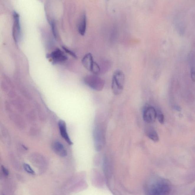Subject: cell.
I'll return each instance as SVG.
<instances>
[{
	"mask_svg": "<svg viewBox=\"0 0 195 195\" xmlns=\"http://www.w3.org/2000/svg\"><path fill=\"white\" fill-rule=\"evenodd\" d=\"M144 190L146 195H168L171 185L167 179L153 177L146 183Z\"/></svg>",
	"mask_w": 195,
	"mask_h": 195,
	"instance_id": "cell-1",
	"label": "cell"
},
{
	"mask_svg": "<svg viewBox=\"0 0 195 195\" xmlns=\"http://www.w3.org/2000/svg\"><path fill=\"white\" fill-rule=\"evenodd\" d=\"M125 82V76L123 71L117 70L114 72L112 80L111 88L114 95H118L123 92Z\"/></svg>",
	"mask_w": 195,
	"mask_h": 195,
	"instance_id": "cell-2",
	"label": "cell"
},
{
	"mask_svg": "<svg viewBox=\"0 0 195 195\" xmlns=\"http://www.w3.org/2000/svg\"><path fill=\"white\" fill-rule=\"evenodd\" d=\"M84 81L86 85L97 91L102 90L105 85V80L97 75H88L84 77Z\"/></svg>",
	"mask_w": 195,
	"mask_h": 195,
	"instance_id": "cell-3",
	"label": "cell"
},
{
	"mask_svg": "<svg viewBox=\"0 0 195 195\" xmlns=\"http://www.w3.org/2000/svg\"><path fill=\"white\" fill-rule=\"evenodd\" d=\"M95 148L97 151H100L105 145V132L102 126L99 125L95 127L93 131Z\"/></svg>",
	"mask_w": 195,
	"mask_h": 195,
	"instance_id": "cell-4",
	"label": "cell"
},
{
	"mask_svg": "<svg viewBox=\"0 0 195 195\" xmlns=\"http://www.w3.org/2000/svg\"><path fill=\"white\" fill-rule=\"evenodd\" d=\"M13 37L15 42L18 44L21 36L20 17L19 14L15 11H14L13 14Z\"/></svg>",
	"mask_w": 195,
	"mask_h": 195,
	"instance_id": "cell-5",
	"label": "cell"
},
{
	"mask_svg": "<svg viewBox=\"0 0 195 195\" xmlns=\"http://www.w3.org/2000/svg\"><path fill=\"white\" fill-rule=\"evenodd\" d=\"M143 117L146 123H154L157 118V110L153 106H146L143 110Z\"/></svg>",
	"mask_w": 195,
	"mask_h": 195,
	"instance_id": "cell-6",
	"label": "cell"
},
{
	"mask_svg": "<svg viewBox=\"0 0 195 195\" xmlns=\"http://www.w3.org/2000/svg\"><path fill=\"white\" fill-rule=\"evenodd\" d=\"M47 58L50 59L53 64L62 63L66 61L68 57L63 52L57 49L47 56Z\"/></svg>",
	"mask_w": 195,
	"mask_h": 195,
	"instance_id": "cell-7",
	"label": "cell"
},
{
	"mask_svg": "<svg viewBox=\"0 0 195 195\" xmlns=\"http://www.w3.org/2000/svg\"><path fill=\"white\" fill-rule=\"evenodd\" d=\"M58 124L61 136L69 145H72V143L67 133L66 123L64 121L60 120L58 122Z\"/></svg>",
	"mask_w": 195,
	"mask_h": 195,
	"instance_id": "cell-8",
	"label": "cell"
},
{
	"mask_svg": "<svg viewBox=\"0 0 195 195\" xmlns=\"http://www.w3.org/2000/svg\"><path fill=\"white\" fill-rule=\"evenodd\" d=\"M53 151L57 155L61 157H66L67 152L63 144L58 141H54L52 145Z\"/></svg>",
	"mask_w": 195,
	"mask_h": 195,
	"instance_id": "cell-9",
	"label": "cell"
},
{
	"mask_svg": "<svg viewBox=\"0 0 195 195\" xmlns=\"http://www.w3.org/2000/svg\"><path fill=\"white\" fill-rule=\"evenodd\" d=\"M95 62L93 55L91 53H88L85 54L82 60L83 65L87 70L90 72L92 71Z\"/></svg>",
	"mask_w": 195,
	"mask_h": 195,
	"instance_id": "cell-10",
	"label": "cell"
},
{
	"mask_svg": "<svg viewBox=\"0 0 195 195\" xmlns=\"http://www.w3.org/2000/svg\"><path fill=\"white\" fill-rule=\"evenodd\" d=\"M87 18L85 12L83 13L79 19L78 24V31L82 36L85 35L87 29Z\"/></svg>",
	"mask_w": 195,
	"mask_h": 195,
	"instance_id": "cell-11",
	"label": "cell"
},
{
	"mask_svg": "<svg viewBox=\"0 0 195 195\" xmlns=\"http://www.w3.org/2000/svg\"><path fill=\"white\" fill-rule=\"evenodd\" d=\"M145 133L146 135L154 142H158L159 138L156 131L152 127H148L146 128Z\"/></svg>",
	"mask_w": 195,
	"mask_h": 195,
	"instance_id": "cell-12",
	"label": "cell"
},
{
	"mask_svg": "<svg viewBox=\"0 0 195 195\" xmlns=\"http://www.w3.org/2000/svg\"><path fill=\"white\" fill-rule=\"evenodd\" d=\"M23 168H24V170L27 173L31 175H35V172L32 167L29 166L28 164L27 163H24L23 164Z\"/></svg>",
	"mask_w": 195,
	"mask_h": 195,
	"instance_id": "cell-13",
	"label": "cell"
},
{
	"mask_svg": "<svg viewBox=\"0 0 195 195\" xmlns=\"http://www.w3.org/2000/svg\"><path fill=\"white\" fill-rule=\"evenodd\" d=\"M157 118L161 124H163L164 123V116L161 110H157Z\"/></svg>",
	"mask_w": 195,
	"mask_h": 195,
	"instance_id": "cell-14",
	"label": "cell"
},
{
	"mask_svg": "<svg viewBox=\"0 0 195 195\" xmlns=\"http://www.w3.org/2000/svg\"><path fill=\"white\" fill-rule=\"evenodd\" d=\"M5 129L4 127H2L1 128V133H2V138L4 141H6V142H8L9 139V136L8 133L6 130Z\"/></svg>",
	"mask_w": 195,
	"mask_h": 195,
	"instance_id": "cell-15",
	"label": "cell"
},
{
	"mask_svg": "<svg viewBox=\"0 0 195 195\" xmlns=\"http://www.w3.org/2000/svg\"><path fill=\"white\" fill-rule=\"evenodd\" d=\"M50 24L52 31L53 34H54V37H57V32L56 29V27L55 23H54V21L51 20L50 22Z\"/></svg>",
	"mask_w": 195,
	"mask_h": 195,
	"instance_id": "cell-16",
	"label": "cell"
},
{
	"mask_svg": "<svg viewBox=\"0 0 195 195\" xmlns=\"http://www.w3.org/2000/svg\"><path fill=\"white\" fill-rule=\"evenodd\" d=\"M62 48H63V50L66 52V53L70 54V55L74 57V58H77V56L76 54H75L74 52H73L72 51L69 50L68 48H66L65 46L62 47Z\"/></svg>",
	"mask_w": 195,
	"mask_h": 195,
	"instance_id": "cell-17",
	"label": "cell"
},
{
	"mask_svg": "<svg viewBox=\"0 0 195 195\" xmlns=\"http://www.w3.org/2000/svg\"><path fill=\"white\" fill-rule=\"evenodd\" d=\"M1 170L2 173L5 176H7L9 175V171L4 166H1Z\"/></svg>",
	"mask_w": 195,
	"mask_h": 195,
	"instance_id": "cell-18",
	"label": "cell"
},
{
	"mask_svg": "<svg viewBox=\"0 0 195 195\" xmlns=\"http://www.w3.org/2000/svg\"><path fill=\"white\" fill-rule=\"evenodd\" d=\"M191 76L192 80L195 82V66L192 67L191 70Z\"/></svg>",
	"mask_w": 195,
	"mask_h": 195,
	"instance_id": "cell-19",
	"label": "cell"
},
{
	"mask_svg": "<svg viewBox=\"0 0 195 195\" xmlns=\"http://www.w3.org/2000/svg\"></svg>",
	"mask_w": 195,
	"mask_h": 195,
	"instance_id": "cell-20",
	"label": "cell"
}]
</instances>
